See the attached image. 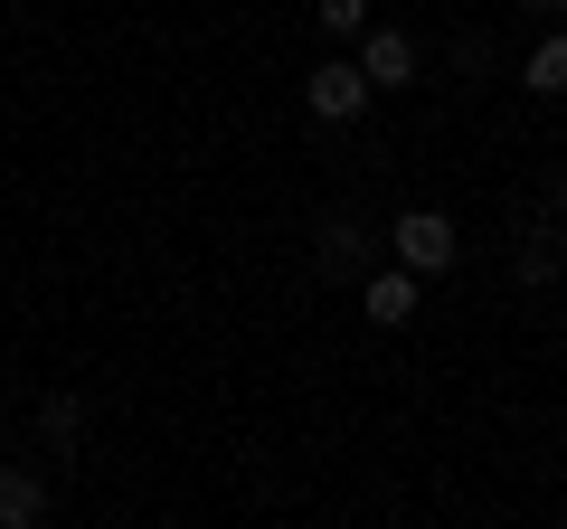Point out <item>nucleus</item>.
Wrapping results in <instances>:
<instances>
[{
  "label": "nucleus",
  "mask_w": 567,
  "mask_h": 529,
  "mask_svg": "<svg viewBox=\"0 0 567 529\" xmlns=\"http://www.w3.org/2000/svg\"><path fill=\"white\" fill-rule=\"evenodd\" d=\"M529 85H539V95H567V39H539V48H529Z\"/></svg>",
  "instance_id": "423d86ee"
},
{
  "label": "nucleus",
  "mask_w": 567,
  "mask_h": 529,
  "mask_svg": "<svg viewBox=\"0 0 567 529\" xmlns=\"http://www.w3.org/2000/svg\"><path fill=\"white\" fill-rule=\"evenodd\" d=\"M303 104H312V114H322V123H350V114H360V104H369V76H360V66H312Z\"/></svg>",
  "instance_id": "f03ea898"
},
{
  "label": "nucleus",
  "mask_w": 567,
  "mask_h": 529,
  "mask_svg": "<svg viewBox=\"0 0 567 529\" xmlns=\"http://www.w3.org/2000/svg\"><path fill=\"white\" fill-rule=\"evenodd\" d=\"M48 445H76V397H48Z\"/></svg>",
  "instance_id": "0eeeda50"
},
{
  "label": "nucleus",
  "mask_w": 567,
  "mask_h": 529,
  "mask_svg": "<svg viewBox=\"0 0 567 529\" xmlns=\"http://www.w3.org/2000/svg\"><path fill=\"white\" fill-rule=\"evenodd\" d=\"M398 264H406V274H445V264H454V218L406 208V218H398Z\"/></svg>",
  "instance_id": "f257e3e1"
},
{
  "label": "nucleus",
  "mask_w": 567,
  "mask_h": 529,
  "mask_svg": "<svg viewBox=\"0 0 567 529\" xmlns=\"http://www.w3.org/2000/svg\"><path fill=\"white\" fill-rule=\"evenodd\" d=\"M360 312L379 331H398V322H416V274L406 264H388V274H369V293H360Z\"/></svg>",
  "instance_id": "7ed1b4c3"
},
{
  "label": "nucleus",
  "mask_w": 567,
  "mask_h": 529,
  "mask_svg": "<svg viewBox=\"0 0 567 529\" xmlns=\"http://www.w3.org/2000/svg\"><path fill=\"white\" fill-rule=\"evenodd\" d=\"M39 510H48V491L29 483V473H0V529H29Z\"/></svg>",
  "instance_id": "39448f33"
},
{
  "label": "nucleus",
  "mask_w": 567,
  "mask_h": 529,
  "mask_svg": "<svg viewBox=\"0 0 567 529\" xmlns=\"http://www.w3.org/2000/svg\"><path fill=\"white\" fill-rule=\"evenodd\" d=\"M539 10H558V0H539Z\"/></svg>",
  "instance_id": "1a4fd4ad"
},
{
  "label": "nucleus",
  "mask_w": 567,
  "mask_h": 529,
  "mask_svg": "<svg viewBox=\"0 0 567 529\" xmlns=\"http://www.w3.org/2000/svg\"><path fill=\"white\" fill-rule=\"evenodd\" d=\"M322 29H369V0H322Z\"/></svg>",
  "instance_id": "6e6552de"
},
{
  "label": "nucleus",
  "mask_w": 567,
  "mask_h": 529,
  "mask_svg": "<svg viewBox=\"0 0 567 529\" xmlns=\"http://www.w3.org/2000/svg\"><path fill=\"white\" fill-rule=\"evenodd\" d=\"M360 76H369V85H406V76H416V48H406L398 29H369V48H360Z\"/></svg>",
  "instance_id": "20e7f679"
}]
</instances>
